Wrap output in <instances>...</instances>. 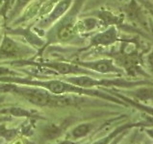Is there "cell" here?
<instances>
[{
    "instance_id": "obj_1",
    "label": "cell",
    "mask_w": 153,
    "mask_h": 144,
    "mask_svg": "<svg viewBox=\"0 0 153 144\" xmlns=\"http://www.w3.org/2000/svg\"><path fill=\"white\" fill-rule=\"evenodd\" d=\"M0 82L1 83H10V84H16L20 86H37V88L45 89L49 92L56 94V95H63L65 93H75L81 95H89L94 96V97H99L108 101H113L119 104H123L124 102H121L120 100L114 97V96L104 93L102 91L91 89H84L77 86L75 85H72L71 83L63 80H32L28 78H20L17 76H6V77H0Z\"/></svg>"
},
{
    "instance_id": "obj_2",
    "label": "cell",
    "mask_w": 153,
    "mask_h": 144,
    "mask_svg": "<svg viewBox=\"0 0 153 144\" xmlns=\"http://www.w3.org/2000/svg\"><path fill=\"white\" fill-rule=\"evenodd\" d=\"M0 90L20 95L28 102L38 107H65L75 103L74 101L75 98L64 95H56L45 89L37 86H19L16 84L3 83L2 85H0Z\"/></svg>"
},
{
    "instance_id": "obj_3",
    "label": "cell",
    "mask_w": 153,
    "mask_h": 144,
    "mask_svg": "<svg viewBox=\"0 0 153 144\" xmlns=\"http://www.w3.org/2000/svg\"><path fill=\"white\" fill-rule=\"evenodd\" d=\"M65 81L72 85L84 89H91L97 86H120V88H135L137 86H153V83L149 81H127L123 78L117 79H100L93 78L89 75H75L72 77L65 78Z\"/></svg>"
},
{
    "instance_id": "obj_4",
    "label": "cell",
    "mask_w": 153,
    "mask_h": 144,
    "mask_svg": "<svg viewBox=\"0 0 153 144\" xmlns=\"http://www.w3.org/2000/svg\"><path fill=\"white\" fill-rule=\"evenodd\" d=\"M76 64L99 74H123L124 71L115 64L113 59H99L95 61H77Z\"/></svg>"
},
{
    "instance_id": "obj_5",
    "label": "cell",
    "mask_w": 153,
    "mask_h": 144,
    "mask_svg": "<svg viewBox=\"0 0 153 144\" xmlns=\"http://www.w3.org/2000/svg\"><path fill=\"white\" fill-rule=\"evenodd\" d=\"M40 65L43 67H47L52 69L56 72H58L62 75H89V76H95L94 71H91L89 69H86L78 64H68V63H61V62H45L40 63Z\"/></svg>"
},
{
    "instance_id": "obj_6",
    "label": "cell",
    "mask_w": 153,
    "mask_h": 144,
    "mask_svg": "<svg viewBox=\"0 0 153 144\" xmlns=\"http://www.w3.org/2000/svg\"><path fill=\"white\" fill-rule=\"evenodd\" d=\"M128 40H121L119 36L117 26H110L104 32L97 33V35L91 38V47H108L112 44H115L117 42L126 41Z\"/></svg>"
},
{
    "instance_id": "obj_7",
    "label": "cell",
    "mask_w": 153,
    "mask_h": 144,
    "mask_svg": "<svg viewBox=\"0 0 153 144\" xmlns=\"http://www.w3.org/2000/svg\"><path fill=\"white\" fill-rule=\"evenodd\" d=\"M25 51L22 47L12 40L11 38L5 37L0 45V58L2 59H16L23 56Z\"/></svg>"
},
{
    "instance_id": "obj_8",
    "label": "cell",
    "mask_w": 153,
    "mask_h": 144,
    "mask_svg": "<svg viewBox=\"0 0 153 144\" xmlns=\"http://www.w3.org/2000/svg\"><path fill=\"white\" fill-rule=\"evenodd\" d=\"M77 32L78 29L76 23L71 22V21H67V22L63 23L60 26L58 33H57V36H58V38H60V41H68L75 37Z\"/></svg>"
},
{
    "instance_id": "obj_9",
    "label": "cell",
    "mask_w": 153,
    "mask_h": 144,
    "mask_svg": "<svg viewBox=\"0 0 153 144\" xmlns=\"http://www.w3.org/2000/svg\"><path fill=\"white\" fill-rule=\"evenodd\" d=\"M71 3H72V0H62V1H60L54 7V9L50 13L49 16L45 20V22L46 24H50L51 22H53V21L60 18V17L69 9Z\"/></svg>"
},
{
    "instance_id": "obj_10",
    "label": "cell",
    "mask_w": 153,
    "mask_h": 144,
    "mask_svg": "<svg viewBox=\"0 0 153 144\" xmlns=\"http://www.w3.org/2000/svg\"><path fill=\"white\" fill-rule=\"evenodd\" d=\"M95 16H97V17L100 20V22H102L105 25L120 26V25H122V21H123L122 17L114 15L113 13L106 11V10L98 11Z\"/></svg>"
},
{
    "instance_id": "obj_11",
    "label": "cell",
    "mask_w": 153,
    "mask_h": 144,
    "mask_svg": "<svg viewBox=\"0 0 153 144\" xmlns=\"http://www.w3.org/2000/svg\"><path fill=\"white\" fill-rule=\"evenodd\" d=\"M140 125H142V123H127V124L119 126L117 128H116L114 131H112V132L109 134H107L106 137L98 139V140L94 141V143H91V144H109L114 138H115L117 136H119V134H121L122 132L127 131V130L133 128V127H136V126H140Z\"/></svg>"
},
{
    "instance_id": "obj_12",
    "label": "cell",
    "mask_w": 153,
    "mask_h": 144,
    "mask_svg": "<svg viewBox=\"0 0 153 144\" xmlns=\"http://www.w3.org/2000/svg\"><path fill=\"white\" fill-rule=\"evenodd\" d=\"M91 129H93V125L89 124V123H84V124L78 125L72 130V132H71L72 137L75 139L85 137L86 136H88V134L91 133Z\"/></svg>"
},
{
    "instance_id": "obj_13",
    "label": "cell",
    "mask_w": 153,
    "mask_h": 144,
    "mask_svg": "<svg viewBox=\"0 0 153 144\" xmlns=\"http://www.w3.org/2000/svg\"><path fill=\"white\" fill-rule=\"evenodd\" d=\"M41 7H42V5H41L40 2H33V3H31L27 8L25 9V11L23 13L22 16L20 17L19 21H26V20L31 19L32 17H34L39 12H40Z\"/></svg>"
},
{
    "instance_id": "obj_14",
    "label": "cell",
    "mask_w": 153,
    "mask_h": 144,
    "mask_svg": "<svg viewBox=\"0 0 153 144\" xmlns=\"http://www.w3.org/2000/svg\"><path fill=\"white\" fill-rule=\"evenodd\" d=\"M10 115L16 116V117H32V113L29 111H26L25 109L19 108V107H12L6 111Z\"/></svg>"
},
{
    "instance_id": "obj_15",
    "label": "cell",
    "mask_w": 153,
    "mask_h": 144,
    "mask_svg": "<svg viewBox=\"0 0 153 144\" xmlns=\"http://www.w3.org/2000/svg\"><path fill=\"white\" fill-rule=\"evenodd\" d=\"M143 63H146L148 73H150L153 76V45L146 52V55L143 58Z\"/></svg>"
},
{
    "instance_id": "obj_16",
    "label": "cell",
    "mask_w": 153,
    "mask_h": 144,
    "mask_svg": "<svg viewBox=\"0 0 153 144\" xmlns=\"http://www.w3.org/2000/svg\"><path fill=\"white\" fill-rule=\"evenodd\" d=\"M123 101H126L127 103H129L130 105H132V106H135V107H137L138 109H141V110L143 111H145L147 113H150V114L153 115V108H150V107H148V106H146V105H142V104H140L138 102H135L134 100H131L130 98H127V97H123Z\"/></svg>"
},
{
    "instance_id": "obj_17",
    "label": "cell",
    "mask_w": 153,
    "mask_h": 144,
    "mask_svg": "<svg viewBox=\"0 0 153 144\" xmlns=\"http://www.w3.org/2000/svg\"><path fill=\"white\" fill-rule=\"evenodd\" d=\"M16 136V131L15 130H8L4 126H0V137H5L6 139H11Z\"/></svg>"
},
{
    "instance_id": "obj_18",
    "label": "cell",
    "mask_w": 153,
    "mask_h": 144,
    "mask_svg": "<svg viewBox=\"0 0 153 144\" xmlns=\"http://www.w3.org/2000/svg\"><path fill=\"white\" fill-rule=\"evenodd\" d=\"M138 3L153 17V2L150 0H138Z\"/></svg>"
},
{
    "instance_id": "obj_19",
    "label": "cell",
    "mask_w": 153,
    "mask_h": 144,
    "mask_svg": "<svg viewBox=\"0 0 153 144\" xmlns=\"http://www.w3.org/2000/svg\"><path fill=\"white\" fill-rule=\"evenodd\" d=\"M29 1L30 0H17L14 10H13V14H17Z\"/></svg>"
},
{
    "instance_id": "obj_20",
    "label": "cell",
    "mask_w": 153,
    "mask_h": 144,
    "mask_svg": "<svg viewBox=\"0 0 153 144\" xmlns=\"http://www.w3.org/2000/svg\"><path fill=\"white\" fill-rule=\"evenodd\" d=\"M6 76H17V73L16 71L10 70V69L5 67H0V77H6Z\"/></svg>"
},
{
    "instance_id": "obj_21",
    "label": "cell",
    "mask_w": 153,
    "mask_h": 144,
    "mask_svg": "<svg viewBox=\"0 0 153 144\" xmlns=\"http://www.w3.org/2000/svg\"><path fill=\"white\" fill-rule=\"evenodd\" d=\"M126 133H128V130L127 131H124V132H122L121 134H120L119 136H117L115 138L113 139V140L109 143V144H119L120 141H121V139L123 138V137H124V134H126Z\"/></svg>"
},
{
    "instance_id": "obj_22",
    "label": "cell",
    "mask_w": 153,
    "mask_h": 144,
    "mask_svg": "<svg viewBox=\"0 0 153 144\" xmlns=\"http://www.w3.org/2000/svg\"><path fill=\"white\" fill-rule=\"evenodd\" d=\"M60 144H76V143L73 142V141H71V140H65V141L61 142Z\"/></svg>"
},
{
    "instance_id": "obj_23",
    "label": "cell",
    "mask_w": 153,
    "mask_h": 144,
    "mask_svg": "<svg viewBox=\"0 0 153 144\" xmlns=\"http://www.w3.org/2000/svg\"><path fill=\"white\" fill-rule=\"evenodd\" d=\"M2 99H3V98H0V101H1V100H2Z\"/></svg>"
},
{
    "instance_id": "obj_24",
    "label": "cell",
    "mask_w": 153,
    "mask_h": 144,
    "mask_svg": "<svg viewBox=\"0 0 153 144\" xmlns=\"http://www.w3.org/2000/svg\"><path fill=\"white\" fill-rule=\"evenodd\" d=\"M85 144H89V143H85Z\"/></svg>"
}]
</instances>
